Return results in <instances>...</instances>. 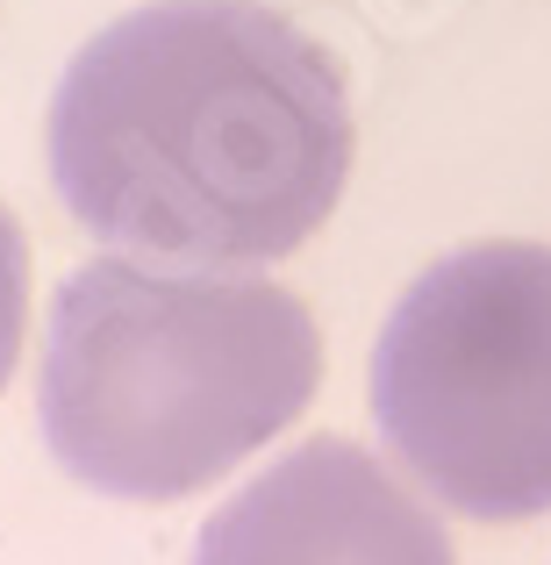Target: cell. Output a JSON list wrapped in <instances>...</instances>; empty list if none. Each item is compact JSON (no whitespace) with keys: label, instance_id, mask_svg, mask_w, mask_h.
Listing matches in <instances>:
<instances>
[{"label":"cell","instance_id":"obj_5","mask_svg":"<svg viewBox=\"0 0 551 565\" xmlns=\"http://www.w3.org/2000/svg\"><path fill=\"white\" fill-rule=\"evenodd\" d=\"M22 330H29V244L22 222L0 207V386L22 359Z\"/></svg>","mask_w":551,"mask_h":565},{"label":"cell","instance_id":"obj_2","mask_svg":"<svg viewBox=\"0 0 551 565\" xmlns=\"http://www.w3.org/2000/svg\"><path fill=\"white\" fill-rule=\"evenodd\" d=\"M316 380L322 337L287 287L94 258L51 301L36 415L80 487L180 501L279 437Z\"/></svg>","mask_w":551,"mask_h":565},{"label":"cell","instance_id":"obj_1","mask_svg":"<svg viewBox=\"0 0 551 565\" xmlns=\"http://www.w3.org/2000/svg\"><path fill=\"white\" fill-rule=\"evenodd\" d=\"M51 180L94 236L144 258H287L351 180L345 72L258 0H151L72 57Z\"/></svg>","mask_w":551,"mask_h":565},{"label":"cell","instance_id":"obj_3","mask_svg":"<svg viewBox=\"0 0 551 565\" xmlns=\"http://www.w3.org/2000/svg\"><path fill=\"white\" fill-rule=\"evenodd\" d=\"M380 437L444 509L530 523L551 509V250L437 258L372 351Z\"/></svg>","mask_w":551,"mask_h":565},{"label":"cell","instance_id":"obj_4","mask_svg":"<svg viewBox=\"0 0 551 565\" xmlns=\"http://www.w3.org/2000/svg\"><path fill=\"white\" fill-rule=\"evenodd\" d=\"M193 565H452V537L372 451L308 437L208 515Z\"/></svg>","mask_w":551,"mask_h":565}]
</instances>
